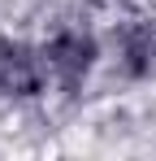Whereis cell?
Segmentation results:
<instances>
[{"label":"cell","instance_id":"6da1fadb","mask_svg":"<svg viewBox=\"0 0 156 161\" xmlns=\"http://www.w3.org/2000/svg\"><path fill=\"white\" fill-rule=\"evenodd\" d=\"M39 48H44V65H48V87L56 96H82L108 61L104 35L82 18H65V22L48 26Z\"/></svg>","mask_w":156,"mask_h":161},{"label":"cell","instance_id":"7a4b0ae2","mask_svg":"<svg viewBox=\"0 0 156 161\" xmlns=\"http://www.w3.org/2000/svg\"><path fill=\"white\" fill-rule=\"evenodd\" d=\"M104 44H108V65L122 83H130V87L156 83V9L152 4L113 13Z\"/></svg>","mask_w":156,"mask_h":161},{"label":"cell","instance_id":"3957f363","mask_svg":"<svg viewBox=\"0 0 156 161\" xmlns=\"http://www.w3.org/2000/svg\"><path fill=\"white\" fill-rule=\"evenodd\" d=\"M48 65L44 48L30 35L0 31V105L4 109H30L48 96Z\"/></svg>","mask_w":156,"mask_h":161}]
</instances>
